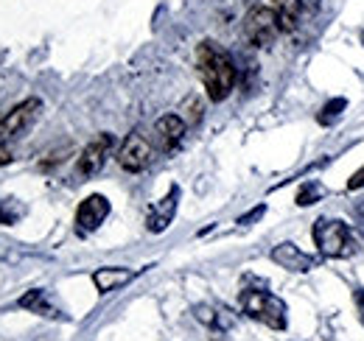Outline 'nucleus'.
Wrapping results in <instances>:
<instances>
[{
	"instance_id": "obj_1",
	"label": "nucleus",
	"mask_w": 364,
	"mask_h": 341,
	"mask_svg": "<svg viewBox=\"0 0 364 341\" xmlns=\"http://www.w3.org/2000/svg\"><path fill=\"white\" fill-rule=\"evenodd\" d=\"M196 70L210 101H225L235 87V65L225 48L216 43H202L196 48Z\"/></svg>"
},
{
	"instance_id": "obj_2",
	"label": "nucleus",
	"mask_w": 364,
	"mask_h": 341,
	"mask_svg": "<svg viewBox=\"0 0 364 341\" xmlns=\"http://www.w3.org/2000/svg\"><path fill=\"white\" fill-rule=\"evenodd\" d=\"M311 235H314L319 255L325 257H348L356 247L353 238H350L348 224L339 221V218H317Z\"/></svg>"
},
{
	"instance_id": "obj_3",
	"label": "nucleus",
	"mask_w": 364,
	"mask_h": 341,
	"mask_svg": "<svg viewBox=\"0 0 364 341\" xmlns=\"http://www.w3.org/2000/svg\"><path fill=\"white\" fill-rule=\"evenodd\" d=\"M241 308L250 319L264 322L272 330L286 328V305H283V299H277L269 291H244L241 294Z\"/></svg>"
},
{
	"instance_id": "obj_4",
	"label": "nucleus",
	"mask_w": 364,
	"mask_h": 341,
	"mask_svg": "<svg viewBox=\"0 0 364 341\" xmlns=\"http://www.w3.org/2000/svg\"><path fill=\"white\" fill-rule=\"evenodd\" d=\"M244 34L247 40L255 45V48H269L280 34V26H277V14H274L272 6H255L247 11L244 17Z\"/></svg>"
},
{
	"instance_id": "obj_5",
	"label": "nucleus",
	"mask_w": 364,
	"mask_h": 341,
	"mask_svg": "<svg viewBox=\"0 0 364 341\" xmlns=\"http://www.w3.org/2000/svg\"><path fill=\"white\" fill-rule=\"evenodd\" d=\"M154 160V146L146 134L132 131L127 134V140L118 148V166L129 173H140L143 168H149V163Z\"/></svg>"
},
{
	"instance_id": "obj_6",
	"label": "nucleus",
	"mask_w": 364,
	"mask_h": 341,
	"mask_svg": "<svg viewBox=\"0 0 364 341\" xmlns=\"http://www.w3.org/2000/svg\"><path fill=\"white\" fill-rule=\"evenodd\" d=\"M40 109H43V101H40V98H26V101L17 104L6 118H0V143H6V140H11V137H17L20 131H26V129L37 121Z\"/></svg>"
},
{
	"instance_id": "obj_7",
	"label": "nucleus",
	"mask_w": 364,
	"mask_h": 341,
	"mask_svg": "<svg viewBox=\"0 0 364 341\" xmlns=\"http://www.w3.org/2000/svg\"><path fill=\"white\" fill-rule=\"evenodd\" d=\"M112 146H115V137H112L109 131L98 134L92 143L85 146V151L79 154V160H76V173H79V176H85V179L95 176L98 170L104 168V163H107V157H109V148H112Z\"/></svg>"
},
{
	"instance_id": "obj_8",
	"label": "nucleus",
	"mask_w": 364,
	"mask_h": 341,
	"mask_svg": "<svg viewBox=\"0 0 364 341\" xmlns=\"http://www.w3.org/2000/svg\"><path fill=\"white\" fill-rule=\"evenodd\" d=\"M107 215H109V199L101 196V193H92V196H87V199L79 205V210H76V229H79L82 235L95 232V229L107 221Z\"/></svg>"
},
{
	"instance_id": "obj_9",
	"label": "nucleus",
	"mask_w": 364,
	"mask_h": 341,
	"mask_svg": "<svg viewBox=\"0 0 364 341\" xmlns=\"http://www.w3.org/2000/svg\"><path fill=\"white\" fill-rule=\"evenodd\" d=\"M177 202H180V188H171L168 196H163L160 202H154V205L149 207V215H146L149 232H163V229H168V224H171L174 215H177Z\"/></svg>"
},
{
	"instance_id": "obj_10",
	"label": "nucleus",
	"mask_w": 364,
	"mask_h": 341,
	"mask_svg": "<svg viewBox=\"0 0 364 341\" xmlns=\"http://www.w3.org/2000/svg\"><path fill=\"white\" fill-rule=\"evenodd\" d=\"M272 260L277 266H283V269H289V271H311L314 266H317V260L311 255H306L297 244H291V241H283V244H277L272 249Z\"/></svg>"
},
{
	"instance_id": "obj_11",
	"label": "nucleus",
	"mask_w": 364,
	"mask_h": 341,
	"mask_svg": "<svg viewBox=\"0 0 364 341\" xmlns=\"http://www.w3.org/2000/svg\"><path fill=\"white\" fill-rule=\"evenodd\" d=\"M185 118L182 115H174V112H168V115H163V118H157V124H154V134H157V143H160V148L163 151H171V148H177L182 143V137H185Z\"/></svg>"
},
{
	"instance_id": "obj_12",
	"label": "nucleus",
	"mask_w": 364,
	"mask_h": 341,
	"mask_svg": "<svg viewBox=\"0 0 364 341\" xmlns=\"http://www.w3.org/2000/svg\"><path fill=\"white\" fill-rule=\"evenodd\" d=\"M137 271L132 269H118V266H107V269H98L92 271V286L98 288V294H109V291H118L121 286H127Z\"/></svg>"
},
{
	"instance_id": "obj_13",
	"label": "nucleus",
	"mask_w": 364,
	"mask_h": 341,
	"mask_svg": "<svg viewBox=\"0 0 364 341\" xmlns=\"http://www.w3.org/2000/svg\"><path fill=\"white\" fill-rule=\"evenodd\" d=\"M272 9L277 14V26H280V34H291L297 26H300V17H303V3L300 0H272Z\"/></svg>"
},
{
	"instance_id": "obj_14",
	"label": "nucleus",
	"mask_w": 364,
	"mask_h": 341,
	"mask_svg": "<svg viewBox=\"0 0 364 341\" xmlns=\"http://www.w3.org/2000/svg\"><path fill=\"white\" fill-rule=\"evenodd\" d=\"M20 308H26V310H34V313H40V316H48V319H53V316H59L56 313V308L50 305V299L43 288H34V291H28V294H23L20 297Z\"/></svg>"
},
{
	"instance_id": "obj_15",
	"label": "nucleus",
	"mask_w": 364,
	"mask_h": 341,
	"mask_svg": "<svg viewBox=\"0 0 364 341\" xmlns=\"http://www.w3.org/2000/svg\"><path fill=\"white\" fill-rule=\"evenodd\" d=\"M322 193H325L322 185L311 179V182H306V185L300 188V193H297V205H300V207H311V205H317L319 199H322Z\"/></svg>"
},
{
	"instance_id": "obj_16",
	"label": "nucleus",
	"mask_w": 364,
	"mask_h": 341,
	"mask_svg": "<svg viewBox=\"0 0 364 341\" xmlns=\"http://www.w3.org/2000/svg\"><path fill=\"white\" fill-rule=\"evenodd\" d=\"M348 107V101L345 98H333V101H328L322 109H319V115H317V121L322 124V126H328V124H333L339 115H342V109Z\"/></svg>"
},
{
	"instance_id": "obj_17",
	"label": "nucleus",
	"mask_w": 364,
	"mask_h": 341,
	"mask_svg": "<svg viewBox=\"0 0 364 341\" xmlns=\"http://www.w3.org/2000/svg\"><path fill=\"white\" fill-rule=\"evenodd\" d=\"M185 112H188V121H185L188 126H191V124H199V118H202V104H199V98L191 95V98L185 101Z\"/></svg>"
},
{
	"instance_id": "obj_18",
	"label": "nucleus",
	"mask_w": 364,
	"mask_h": 341,
	"mask_svg": "<svg viewBox=\"0 0 364 341\" xmlns=\"http://www.w3.org/2000/svg\"><path fill=\"white\" fill-rule=\"evenodd\" d=\"M17 215L20 213H11V210H9V205H6V202H0V224H3V227L14 224V221H17Z\"/></svg>"
},
{
	"instance_id": "obj_19",
	"label": "nucleus",
	"mask_w": 364,
	"mask_h": 341,
	"mask_svg": "<svg viewBox=\"0 0 364 341\" xmlns=\"http://www.w3.org/2000/svg\"><path fill=\"white\" fill-rule=\"evenodd\" d=\"M364 188V168L356 170L353 176H350V182H348V190H362Z\"/></svg>"
},
{
	"instance_id": "obj_20",
	"label": "nucleus",
	"mask_w": 364,
	"mask_h": 341,
	"mask_svg": "<svg viewBox=\"0 0 364 341\" xmlns=\"http://www.w3.org/2000/svg\"><path fill=\"white\" fill-rule=\"evenodd\" d=\"M9 163H11V151L0 146V168H3V166H9Z\"/></svg>"
},
{
	"instance_id": "obj_21",
	"label": "nucleus",
	"mask_w": 364,
	"mask_h": 341,
	"mask_svg": "<svg viewBox=\"0 0 364 341\" xmlns=\"http://www.w3.org/2000/svg\"><path fill=\"white\" fill-rule=\"evenodd\" d=\"M300 3H303V9H306V11H317L322 0H300Z\"/></svg>"
},
{
	"instance_id": "obj_22",
	"label": "nucleus",
	"mask_w": 364,
	"mask_h": 341,
	"mask_svg": "<svg viewBox=\"0 0 364 341\" xmlns=\"http://www.w3.org/2000/svg\"><path fill=\"white\" fill-rule=\"evenodd\" d=\"M356 305H359V316L364 322V291H356Z\"/></svg>"
},
{
	"instance_id": "obj_23",
	"label": "nucleus",
	"mask_w": 364,
	"mask_h": 341,
	"mask_svg": "<svg viewBox=\"0 0 364 341\" xmlns=\"http://www.w3.org/2000/svg\"><path fill=\"white\" fill-rule=\"evenodd\" d=\"M356 218H359V221L364 224V199L359 202V205H356Z\"/></svg>"
},
{
	"instance_id": "obj_24",
	"label": "nucleus",
	"mask_w": 364,
	"mask_h": 341,
	"mask_svg": "<svg viewBox=\"0 0 364 341\" xmlns=\"http://www.w3.org/2000/svg\"><path fill=\"white\" fill-rule=\"evenodd\" d=\"M362 40H364V31H362Z\"/></svg>"
}]
</instances>
